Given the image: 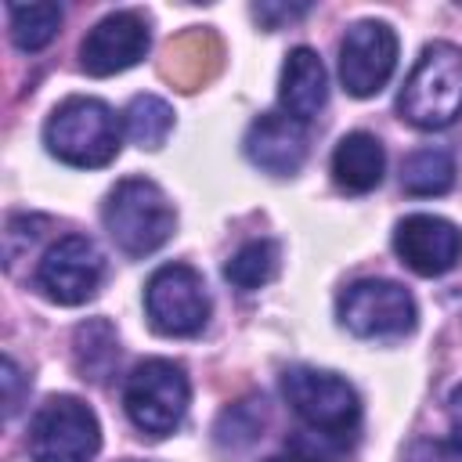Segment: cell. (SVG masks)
Listing matches in <instances>:
<instances>
[{"mask_svg":"<svg viewBox=\"0 0 462 462\" xmlns=\"http://www.w3.org/2000/svg\"><path fill=\"white\" fill-rule=\"evenodd\" d=\"M191 404L188 372L170 357H148L134 365L123 383V411L148 437H170Z\"/></svg>","mask_w":462,"mask_h":462,"instance_id":"5","label":"cell"},{"mask_svg":"<svg viewBox=\"0 0 462 462\" xmlns=\"http://www.w3.org/2000/svg\"><path fill=\"white\" fill-rule=\"evenodd\" d=\"M383 173H386V152L375 134L354 130V134L339 137V144L332 152V180L346 195H365V191L379 188Z\"/></svg>","mask_w":462,"mask_h":462,"instance_id":"15","label":"cell"},{"mask_svg":"<svg viewBox=\"0 0 462 462\" xmlns=\"http://www.w3.org/2000/svg\"><path fill=\"white\" fill-rule=\"evenodd\" d=\"M123 130L137 148H162L170 130H173V108L159 94H134L130 105L123 108Z\"/></svg>","mask_w":462,"mask_h":462,"instance_id":"18","label":"cell"},{"mask_svg":"<svg viewBox=\"0 0 462 462\" xmlns=\"http://www.w3.org/2000/svg\"><path fill=\"white\" fill-rule=\"evenodd\" d=\"M397 112L419 130L451 126L462 116V47L426 43L401 87Z\"/></svg>","mask_w":462,"mask_h":462,"instance_id":"1","label":"cell"},{"mask_svg":"<svg viewBox=\"0 0 462 462\" xmlns=\"http://www.w3.org/2000/svg\"><path fill=\"white\" fill-rule=\"evenodd\" d=\"M148 22L137 11L105 14L79 43V69L87 76H116L148 54Z\"/></svg>","mask_w":462,"mask_h":462,"instance_id":"11","label":"cell"},{"mask_svg":"<svg viewBox=\"0 0 462 462\" xmlns=\"http://www.w3.org/2000/svg\"><path fill=\"white\" fill-rule=\"evenodd\" d=\"M267 422V411H263V401L249 397V401H238L231 408H224V415L217 419V430H213V440L220 451H245L260 430Z\"/></svg>","mask_w":462,"mask_h":462,"instance_id":"22","label":"cell"},{"mask_svg":"<svg viewBox=\"0 0 462 462\" xmlns=\"http://www.w3.org/2000/svg\"><path fill=\"white\" fill-rule=\"evenodd\" d=\"M25 444L36 462H94L101 448V426L79 397L54 393L36 408Z\"/></svg>","mask_w":462,"mask_h":462,"instance_id":"6","label":"cell"},{"mask_svg":"<svg viewBox=\"0 0 462 462\" xmlns=\"http://www.w3.org/2000/svg\"><path fill=\"white\" fill-rule=\"evenodd\" d=\"M307 11H310V4H253V18H256L263 29H278L282 22L303 18Z\"/></svg>","mask_w":462,"mask_h":462,"instance_id":"24","label":"cell"},{"mask_svg":"<svg viewBox=\"0 0 462 462\" xmlns=\"http://www.w3.org/2000/svg\"><path fill=\"white\" fill-rule=\"evenodd\" d=\"M282 393L289 408L300 415V422L314 430L321 440L350 444L357 437L361 397L343 375L314 368V365H292L282 372Z\"/></svg>","mask_w":462,"mask_h":462,"instance_id":"2","label":"cell"},{"mask_svg":"<svg viewBox=\"0 0 462 462\" xmlns=\"http://www.w3.org/2000/svg\"><path fill=\"white\" fill-rule=\"evenodd\" d=\"M0 379H4V415L11 419L14 411H18V404H22V368L14 365V357L11 354H4V361H0Z\"/></svg>","mask_w":462,"mask_h":462,"instance_id":"25","label":"cell"},{"mask_svg":"<svg viewBox=\"0 0 462 462\" xmlns=\"http://www.w3.org/2000/svg\"><path fill=\"white\" fill-rule=\"evenodd\" d=\"M267 462H325V458H318V455H303V451H289V455H274V458H267Z\"/></svg>","mask_w":462,"mask_h":462,"instance_id":"27","label":"cell"},{"mask_svg":"<svg viewBox=\"0 0 462 462\" xmlns=\"http://www.w3.org/2000/svg\"><path fill=\"white\" fill-rule=\"evenodd\" d=\"M119 116L101 97H65L43 126V144L69 166L97 170L119 155Z\"/></svg>","mask_w":462,"mask_h":462,"instance_id":"4","label":"cell"},{"mask_svg":"<svg viewBox=\"0 0 462 462\" xmlns=\"http://www.w3.org/2000/svg\"><path fill=\"white\" fill-rule=\"evenodd\" d=\"M7 18H11V40L18 51H40L47 47L58 29H61V7L51 4V0H40V4H11L7 7Z\"/></svg>","mask_w":462,"mask_h":462,"instance_id":"21","label":"cell"},{"mask_svg":"<svg viewBox=\"0 0 462 462\" xmlns=\"http://www.w3.org/2000/svg\"><path fill=\"white\" fill-rule=\"evenodd\" d=\"M404 462H462V444L458 440H437V437H422L408 448Z\"/></svg>","mask_w":462,"mask_h":462,"instance_id":"23","label":"cell"},{"mask_svg":"<svg viewBox=\"0 0 462 462\" xmlns=\"http://www.w3.org/2000/svg\"><path fill=\"white\" fill-rule=\"evenodd\" d=\"M101 220L108 238L126 256H148L159 245L170 242L177 217L166 199V191L148 177H126L119 180L101 206Z\"/></svg>","mask_w":462,"mask_h":462,"instance_id":"3","label":"cell"},{"mask_svg":"<svg viewBox=\"0 0 462 462\" xmlns=\"http://www.w3.org/2000/svg\"><path fill=\"white\" fill-rule=\"evenodd\" d=\"M325 101H328L325 61L310 47H292L285 54L282 79H278V105H282V112L300 119V123H307V119H314L325 108Z\"/></svg>","mask_w":462,"mask_h":462,"instance_id":"14","label":"cell"},{"mask_svg":"<svg viewBox=\"0 0 462 462\" xmlns=\"http://www.w3.org/2000/svg\"><path fill=\"white\" fill-rule=\"evenodd\" d=\"M339 325L361 339H401L415 328L419 307L401 282L361 278L346 285L336 300Z\"/></svg>","mask_w":462,"mask_h":462,"instance_id":"7","label":"cell"},{"mask_svg":"<svg viewBox=\"0 0 462 462\" xmlns=\"http://www.w3.org/2000/svg\"><path fill=\"white\" fill-rule=\"evenodd\" d=\"M144 314L162 336H195L209 321V292L195 267L162 263L144 282Z\"/></svg>","mask_w":462,"mask_h":462,"instance_id":"8","label":"cell"},{"mask_svg":"<svg viewBox=\"0 0 462 462\" xmlns=\"http://www.w3.org/2000/svg\"><path fill=\"white\" fill-rule=\"evenodd\" d=\"M393 249L422 278L448 274L462 256V231L437 213H408L393 227Z\"/></svg>","mask_w":462,"mask_h":462,"instance_id":"12","label":"cell"},{"mask_svg":"<svg viewBox=\"0 0 462 462\" xmlns=\"http://www.w3.org/2000/svg\"><path fill=\"white\" fill-rule=\"evenodd\" d=\"M397 69V32L379 22L365 18L346 29L339 40V83L354 97L379 94Z\"/></svg>","mask_w":462,"mask_h":462,"instance_id":"10","label":"cell"},{"mask_svg":"<svg viewBox=\"0 0 462 462\" xmlns=\"http://www.w3.org/2000/svg\"><path fill=\"white\" fill-rule=\"evenodd\" d=\"M105 278V256L87 235H61L36 263V289L61 307L87 303Z\"/></svg>","mask_w":462,"mask_h":462,"instance_id":"9","label":"cell"},{"mask_svg":"<svg viewBox=\"0 0 462 462\" xmlns=\"http://www.w3.org/2000/svg\"><path fill=\"white\" fill-rule=\"evenodd\" d=\"M278 260H282V253H278V245H274L271 238H253V242L238 245V249L227 256L224 278H227L235 289L253 292V289H263V285L278 274Z\"/></svg>","mask_w":462,"mask_h":462,"instance_id":"20","label":"cell"},{"mask_svg":"<svg viewBox=\"0 0 462 462\" xmlns=\"http://www.w3.org/2000/svg\"><path fill=\"white\" fill-rule=\"evenodd\" d=\"M448 422H451V440L462 444V383L448 397Z\"/></svg>","mask_w":462,"mask_h":462,"instance_id":"26","label":"cell"},{"mask_svg":"<svg viewBox=\"0 0 462 462\" xmlns=\"http://www.w3.org/2000/svg\"><path fill=\"white\" fill-rule=\"evenodd\" d=\"M220 58H224L220 40L209 29H195V32H188V36H180L166 47L162 76L173 79L180 90H195V87H202L206 79L217 76Z\"/></svg>","mask_w":462,"mask_h":462,"instance_id":"16","label":"cell"},{"mask_svg":"<svg viewBox=\"0 0 462 462\" xmlns=\"http://www.w3.org/2000/svg\"><path fill=\"white\" fill-rule=\"evenodd\" d=\"M72 346H76V368L83 372V379H94V383L108 379L112 365L119 361V336L105 318L83 321L76 328Z\"/></svg>","mask_w":462,"mask_h":462,"instance_id":"19","label":"cell"},{"mask_svg":"<svg viewBox=\"0 0 462 462\" xmlns=\"http://www.w3.org/2000/svg\"><path fill=\"white\" fill-rule=\"evenodd\" d=\"M245 159L274 177H292L307 159V126L285 112H263L242 137Z\"/></svg>","mask_w":462,"mask_h":462,"instance_id":"13","label":"cell"},{"mask_svg":"<svg viewBox=\"0 0 462 462\" xmlns=\"http://www.w3.org/2000/svg\"><path fill=\"white\" fill-rule=\"evenodd\" d=\"M455 184V159L444 148H415L401 162V188L415 199H433L451 191Z\"/></svg>","mask_w":462,"mask_h":462,"instance_id":"17","label":"cell"}]
</instances>
